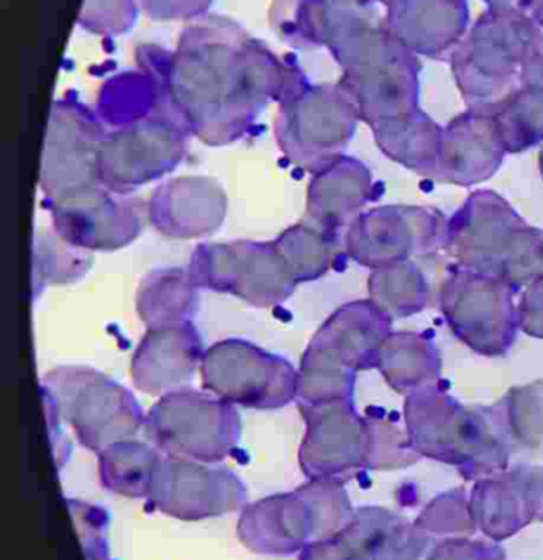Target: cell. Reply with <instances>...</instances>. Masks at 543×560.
Returning <instances> with one entry per match:
<instances>
[{"label":"cell","instance_id":"obj_15","mask_svg":"<svg viewBox=\"0 0 543 560\" xmlns=\"http://www.w3.org/2000/svg\"><path fill=\"white\" fill-rule=\"evenodd\" d=\"M298 408L305 423L299 466L308 480L347 483L370 470L373 423L370 413H358L354 398Z\"/></svg>","mask_w":543,"mask_h":560},{"label":"cell","instance_id":"obj_23","mask_svg":"<svg viewBox=\"0 0 543 560\" xmlns=\"http://www.w3.org/2000/svg\"><path fill=\"white\" fill-rule=\"evenodd\" d=\"M384 26L414 55H452L469 26L466 0H391Z\"/></svg>","mask_w":543,"mask_h":560},{"label":"cell","instance_id":"obj_16","mask_svg":"<svg viewBox=\"0 0 543 560\" xmlns=\"http://www.w3.org/2000/svg\"><path fill=\"white\" fill-rule=\"evenodd\" d=\"M150 509L181 522H203L249 505V492L227 467L163 456L148 495Z\"/></svg>","mask_w":543,"mask_h":560},{"label":"cell","instance_id":"obj_7","mask_svg":"<svg viewBox=\"0 0 543 560\" xmlns=\"http://www.w3.org/2000/svg\"><path fill=\"white\" fill-rule=\"evenodd\" d=\"M143 431L163 456L220 464L239 446L242 420L222 398L186 387L158 398Z\"/></svg>","mask_w":543,"mask_h":560},{"label":"cell","instance_id":"obj_26","mask_svg":"<svg viewBox=\"0 0 543 560\" xmlns=\"http://www.w3.org/2000/svg\"><path fill=\"white\" fill-rule=\"evenodd\" d=\"M493 115L508 153L543 144V33L529 55L518 91Z\"/></svg>","mask_w":543,"mask_h":560},{"label":"cell","instance_id":"obj_40","mask_svg":"<svg viewBox=\"0 0 543 560\" xmlns=\"http://www.w3.org/2000/svg\"><path fill=\"white\" fill-rule=\"evenodd\" d=\"M524 472L532 516L543 523V466H524Z\"/></svg>","mask_w":543,"mask_h":560},{"label":"cell","instance_id":"obj_1","mask_svg":"<svg viewBox=\"0 0 543 560\" xmlns=\"http://www.w3.org/2000/svg\"><path fill=\"white\" fill-rule=\"evenodd\" d=\"M404 423L423 459L455 467L466 482L511 466L516 444L501 401L469 407L437 382L406 395Z\"/></svg>","mask_w":543,"mask_h":560},{"label":"cell","instance_id":"obj_6","mask_svg":"<svg viewBox=\"0 0 543 560\" xmlns=\"http://www.w3.org/2000/svg\"><path fill=\"white\" fill-rule=\"evenodd\" d=\"M39 388L46 407L91 453L143 430L147 413L135 395L97 369L58 365L43 375Z\"/></svg>","mask_w":543,"mask_h":560},{"label":"cell","instance_id":"obj_14","mask_svg":"<svg viewBox=\"0 0 543 560\" xmlns=\"http://www.w3.org/2000/svg\"><path fill=\"white\" fill-rule=\"evenodd\" d=\"M447 235L449 219L436 207L381 206L348 226L344 248L351 261L377 271L443 252Z\"/></svg>","mask_w":543,"mask_h":560},{"label":"cell","instance_id":"obj_32","mask_svg":"<svg viewBox=\"0 0 543 560\" xmlns=\"http://www.w3.org/2000/svg\"><path fill=\"white\" fill-rule=\"evenodd\" d=\"M368 299L391 318H407L424 312L432 302V289L419 266L413 261L371 271Z\"/></svg>","mask_w":543,"mask_h":560},{"label":"cell","instance_id":"obj_25","mask_svg":"<svg viewBox=\"0 0 543 560\" xmlns=\"http://www.w3.org/2000/svg\"><path fill=\"white\" fill-rule=\"evenodd\" d=\"M469 495L476 528L486 539L506 541L534 523L524 466L476 480Z\"/></svg>","mask_w":543,"mask_h":560},{"label":"cell","instance_id":"obj_30","mask_svg":"<svg viewBox=\"0 0 543 560\" xmlns=\"http://www.w3.org/2000/svg\"><path fill=\"white\" fill-rule=\"evenodd\" d=\"M163 454L151 443L117 441L97 454L99 479L111 493L125 499H148Z\"/></svg>","mask_w":543,"mask_h":560},{"label":"cell","instance_id":"obj_4","mask_svg":"<svg viewBox=\"0 0 543 560\" xmlns=\"http://www.w3.org/2000/svg\"><path fill=\"white\" fill-rule=\"evenodd\" d=\"M542 33L524 10L489 9L480 16L450 55L469 110L495 114L518 91Z\"/></svg>","mask_w":543,"mask_h":560},{"label":"cell","instance_id":"obj_24","mask_svg":"<svg viewBox=\"0 0 543 560\" xmlns=\"http://www.w3.org/2000/svg\"><path fill=\"white\" fill-rule=\"evenodd\" d=\"M338 536L355 560H426L437 542L414 522L381 506L355 510Z\"/></svg>","mask_w":543,"mask_h":560},{"label":"cell","instance_id":"obj_41","mask_svg":"<svg viewBox=\"0 0 543 560\" xmlns=\"http://www.w3.org/2000/svg\"><path fill=\"white\" fill-rule=\"evenodd\" d=\"M524 12L543 32V0H525Z\"/></svg>","mask_w":543,"mask_h":560},{"label":"cell","instance_id":"obj_21","mask_svg":"<svg viewBox=\"0 0 543 560\" xmlns=\"http://www.w3.org/2000/svg\"><path fill=\"white\" fill-rule=\"evenodd\" d=\"M508 154L498 120L486 112L466 110L443 128L432 179L472 187L492 179Z\"/></svg>","mask_w":543,"mask_h":560},{"label":"cell","instance_id":"obj_17","mask_svg":"<svg viewBox=\"0 0 543 560\" xmlns=\"http://www.w3.org/2000/svg\"><path fill=\"white\" fill-rule=\"evenodd\" d=\"M51 229L69 245L88 253L127 248L148 223L147 200L105 189L85 199L45 207Z\"/></svg>","mask_w":543,"mask_h":560},{"label":"cell","instance_id":"obj_18","mask_svg":"<svg viewBox=\"0 0 543 560\" xmlns=\"http://www.w3.org/2000/svg\"><path fill=\"white\" fill-rule=\"evenodd\" d=\"M393 322L373 300L345 303L312 336L301 362L355 375L377 369L378 352L394 331Z\"/></svg>","mask_w":543,"mask_h":560},{"label":"cell","instance_id":"obj_5","mask_svg":"<svg viewBox=\"0 0 543 560\" xmlns=\"http://www.w3.org/2000/svg\"><path fill=\"white\" fill-rule=\"evenodd\" d=\"M354 515L344 482L308 480L292 492L276 493L246 505L236 535L256 555H298L314 542L340 535Z\"/></svg>","mask_w":543,"mask_h":560},{"label":"cell","instance_id":"obj_33","mask_svg":"<svg viewBox=\"0 0 543 560\" xmlns=\"http://www.w3.org/2000/svg\"><path fill=\"white\" fill-rule=\"evenodd\" d=\"M94 265L92 253L66 243L53 229H39L33 238V292L74 283Z\"/></svg>","mask_w":543,"mask_h":560},{"label":"cell","instance_id":"obj_19","mask_svg":"<svg viewBox=\"0 0 543 560\" xmlns=\"http://www.w3.org/2000/svg\"><path fill=\"white\" fill-rule=\"evenodd\" d=\"M148 225L170 240H200L219 232L229 212L226 189L212 177L164 180L147 200Z\"/></svg>","mask_w":543,"mask_h":560},{"label":"cell","instance_id":"obj_43","mask_svg":"<svg viewBox=\"0 0 543 560\" xmlns=\"http://www.w3.org/2000/svg\"><path fill=\"white\" fill-rule=\"evenodd\" d=\"M539 170H541L542 179H543V144L541 151H539Z\"/></svg>","mask_w":543,"mask_h":560},{"label":"cell","instance_id":"obj_44","mask_svg":"<svg viewBox=\"0 0 543 560\" xmlns=\"http://www.w3.org/2000/svg\"><path fill=\"white\" fill-rule=\"evenodd\" d=\"M381 3H384V5H388V3L391 2V0H380Z\"/></svg>","mask_w":543,"mask_h":560},{"label":"cell","instance_id":"obj_39","mask_svg":"<svg viewBox=\"0 0 543 560\" xmlns=\"http://www.w3.org/2000/svg\"><path fill=\"white\" fill-rule=\"evenodd\" d=\"M298 560H355L342 541L340 536L327 539V541L314 542L304 551L299 552Z\"/></svg>","mask_w":543,"mask_h":560},{"label":"cell","instance_id":"obj_12","mask_svg":"<svg viewBox=\"0 0 543 560\" xmlns=\"http://www.w3.org/2000/svg\"><path fill=\"white\" fill-rule=\"evenodd\" d=\"M516 293L502 280L453 268L440 285V312L466 348L485 358H501L521 331Z\"/></svg>","mask_w":543,"mask_h":560},{"label":"cell","instance_id":"obj_10","mask_svg":"<svg viewBox=\"0 0 543 560\" xmlns=\"http://www.w3.org/2000/svg\"><path fill=\"white\" fill-rule=\"evenodd\" d=\"M189 135L173 105H160L141 120L107 131L99 154L102 184L111 192L131 196L167 176L186 156Z\"/></svg>","mask_w":543,"mask_h":560},{"label":"cell","instance_id":"obj_2","mask_svg":"<svg viewBox=\"0 0 543 560\" xmlns=\"http://www.w3.org/2000/svg\"><path fill=\"white\" fill-rule=\"evenodd\" d=\"M455 268L524 289L543 275V230L529 225L495 190L470 194L449 219L446 248Z\"/></svg>","mask_w":543,"mask_h":560},{"label":"cell","instance_id":"obj_29","mask_svg":"<svg viewBox=\"0 0 543 560\" xmlns=\"http://www.w3.org/2000/svg\"><path fill=\"white\" fill-rule=\"evenodd\" d=\"M197 290L187 269H154L138 285L135 296L138 318L147 329L193 322Z\"/></svg>","mask_w":543,"mask_h":560},{"label":"cell","instance_id":"obj_20","mask_svg":"<svg viewBox=\"0 0 543 560\" xmlns=\"http://www.w3.org/2000/svg\"><path fill=\"white\" fill-rule=\"evenodd\" d=\"M204 352L193 322L148 328L131 355V384L151 397L186 388L200 371Z\"/></svg>","mask_w":543,"mask_h":560},{"label":"cell","instance_id":"obj_31","mask_svg":"<svg viewBox=\"0 0 543 560\" xmlns=\"http://www.w3.org/2000/svg\"><path fill=\"white\" fill-rule=\"evenodd\" d=\"M275 243L298 283L324 278L345 253L338 233L328 232L312 222L289 226Z\"/></svg>","mask_w":543,"mask_h":560},{"label":"cell","instance_id":"obj_13","mask_svg":"<svg viewBox=\"0 0 543 560\" xmlns=\"http://www.w3.org/2000/svg\"><path fill=\"white\" fill-rule=\"evenodd\" d=\"M200 384L233 407L272 411L296 401L298 369L245 339H222L204 352Z\"/></svg>","mask_w":543,"mask_h":560},{"label":"cell","instance_id":"obj_22","mask_svg":"<svg viewBox=\"0 0 543 560\" xmlns=\"http://www.w3.org/2000/svg\"><path fill=\"white\" fill-rule=\"evenodd\" d=\"M381 192L384 194V186L377 183L370 167L344 154L312 176L305 196V215L309 222L338 233L347 230Z\"/></svg>","mask_w":543,"mask_h":560},{"label":"cell","instance_id":"obj_42","mask_svg":"<svg viewBox=\"0 0 543 560\" xmlns=\"http://www.w3.org/2000/svg\"><path fill=\"white\" fill-rule=\"evenodd\" d=\"M489 9L496 10H524L525 0H485Z\"/></svg>","mask_w":543,"mask_h":560},{"label":"cell","instance_id":"obj_35","mask_svg":"<svg viewBox=\"0 0 543 560\" xmlns=\"http://www.w3.org/2000/svg\"><path fill=\"white\" fill-rule=\"evenodd\" d=\"M506 421L516 450H539L543 446V378L516 385L501 398Z\"/></svg>","mask_w":543,"mask_h":560},{"label":"cell","instance_id":"obj_38","mask_svg":"<svg viewBox=\"0 0 543 560\" xmlns=\"http://www.w3.org/2000/svg\"><path fill=\"white\" fill-rule=\"evenodd\" d=\"M518 308L521 331L532 338L543 339V275L525 287Z\"/></svg>","mask_w":543,"mask_h":560},{"label":"cell","instance_id":"obj_34","mask_svg":"<svg viewBox=\"0 0 543 560\" xmlns=\"http://www.w3.org/2000/svg\"><path fill=\"white\" fill-rule=\"evenodd\" d=\"M414 525L430 538H472L478 535L470 506V495L463 487L440 493L427 503Z\"/></svg>","mask_w":543,"mask_h":560},{"label":"cell","instance_id":"obj_27","mask_svg":"<svg viewBox=\"0 0 543 560\" xmlns=\"http://www.w3.org/2000/svg\"><path fill=\"white\" fill-rule=\"evenodd\" d=\"M384 156L417 176L432 179L439 161L443 128L426 112L417 110L371 127Z\"/></svg>","mask_w":543,"mask_h":560},{"label":"cell","instance_id":"obj_37","mask_svg":"<svg viewBox=\"0 0 543 560\" xmlns=\"http://www.w3.org/2000/svg\"><path fill=\"white\" fill-rule=\"evenodd\" d=\"M426 560H506V555L499 542L472 536L440 539L430 549Z\"/></svg>","mask_w":543,"mask_h":560},{"label":"cell","instance_id":"obj_36","mask_svg":"<svg viewBox=\"0 0 543 560\" xmlns=\"http://www.w3.org/2000/svg\"><path fill=\"white\" fill-rule=\"evenodd\" d=\"M373 423V451H371L370 470L391 472L407 469L419 463L423 457L411 446L406 430L381 415H371Z\"/></svg>","mask_w":543,"mask_h":560},{"label":"cell","instance_id":"obj_3","mask_svg":"<svg viewBox=\"0 0 543 560\" xmlns=\"http://www.w3.org/2000/svg\"><path fill=\"white\" fill-rule=\"evenodd\" d=\"M345 89L365 124L374 127L419 108V59L384 26V16L354 23L332 42Z\"/></svg>","mask_w":543,"mask_h":560},{"label":"cell","instance_id":"obj_8","mask_svg":"<svg viewBox=\"0 0 543 560\" xmlns=\"http://www.w3.org/2000/svg\"><path fill=\"white\" fill-rule=\"evenodd\" d=\"M360 120L342 85L305 89L282 101L276 143L288 163L314 176L344 156Z\"/></svg>","mask_w":543,"mask_h":560},{"label":"cell","instance_id":"obj_9","mask_svg":"<svg viewBox=\"0 0 543 560\" xmlns=\"http://www.w3.org/2000/svg\"><path fill=\"white\" fill-rule=\"evenodd\" d=\"M187 272L197 289L236 296L255 308L282 305L299 285L275 242L200 243Z\"/></svg>","mask_w":543,"mask_h":560},{"label":"cell","instance_id":"obj_11","mask_svg":"<svg viewBox=\"0 0 543 560\" xmlns=\"http://www.w3.org/2000/svg\"><path fill=\"white\" fill-rule=\"evenodd\" d=\"M104 125L81 105L58 102L53 107L39 164L43 207L61 206L102 192L99 154Z\"/></svg>","mask_w":543,"mask_h":560},{"label":"cell","instance_id":"obj_28","mask_svg":"<svg viewBox=\"0 0 543 560\" xmlns=\"http://www.w3.org/2000/svg\"><path fill=\"white\" fill-rule=\"evenodd\" d=\"M377 369L394 392L406 397L440 382L442 354L424 332L393 331L381 345Z\"/></svg>","mask_w":543,"mask_h":560}]
</instances>
